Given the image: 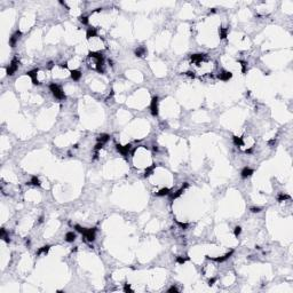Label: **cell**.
<instances>
[{"label": "cell", "instance_id": "cell-31", "mask_svg": "<svg viewBox=\"0 0 293 293\" xmlns=\"http://www.w3.org/2000/svg\"><path fill=\"white\" fill-rule=\"evenodd\" d=\"M251 211H252L253 213H259V212H260V207H252Z\"/></svg>", "mask_w": 293, "mask_h": 293}, {"label": "cell", "instance_id": "cell-23", "mask_svg": "<svg viewBox=\"0 0 293 293\" xmlns=\"http://www.w3.org/2000/svg\"><path fill=\"white\" fill-rule=\"evenodd\" d=\"M144 53H145V49L143 47H141V48H139V49H136V51H135L136 56H142V55H143Z\"/></svg>", "mask_w": 293, "mask_h": 293}, {"label": "cell", "instance_id": "cell-20", "mask_svg": "<svg viewBox=\"0 0 293 293\" xmlns=\"http://www.w3.org/2000/svg\"><path fill=\"white\" fill-rule=\"evenodd\" d=\"M234 143H235L236 145H238V147L243 145V140H242V137H238V136H234Z\"/></svg>", "mask_w": 293, "mask_h": 293}, {"label": "cell", "instance_id": "cell-6", "mask_svg": "<svg viewBox=\"0 0 293 293\" xmlns=\"http://www.w3.org/2000/svg\"><path fill=\"white\" fill-rule=\"evenodd\" d=\"M29 77H31V79H32V82L35 84V85H38L39 84V81H38V79H37V75H38V69H33V70H31V71H29L28 73H26Z\"/></svg>", "mask_w": 293, "mask_h": 293}, {"label": "cell", "instance_id": "cell-26", "mask_svg": "<svg viewBox=\"0 0 293 293\" xmlns=\"http://www.w3.org/2000/svg\"><path fill=\"white\" fill-rule=\"evenodd\" d=\"M80 22H81L82 24H87V23H88V17H87V16H81V17H80Z\"/></svg>", "mask_w": 293, "mask_h": 293}, {"label": "cell", "instance_id": "cell-25", "mask_svg": "<svg viewBox=\"0 0 293 293\" xmlns=\"http://www.w3.org/2000/svg\"><path fill=\"white\" fill-rule=\"evenodd\" d=\"M291 197L289 195H280L279 197H278V200L279 202H282V200H285V199H290Z\"/></svg>", "mask_w": 293, "mask_h": 293}, {"label": "cell", "instance_id": "cell-5", "mask_svg": "<svg viewBox=\"0 0 293 293\" xmlns=\"http://www.w3.org/2000/svg\"><path fill=\"white\" fill-rule=\"evenodd\" d=\"M131 149V144H126V145H120L118 144L117 145V150L123 155V156H127L128 155V151Z\"/></svg>", "mask_w": 293, "mask_h": 293}, {"label": "cell", "instance_id": "cell-13", "mask_svg": "<svg viewBox=\"0 0 293 293\" xmlns=\"http://www.w3.org/2000/svg\"><path fill=\"white\" fill-rule=\"evenodd\" d=\"M75 239H76V234H73L72 231L66 233V235H65V240H66V242L71 243V242H73Z\"/></svg>", "mask_w": 293, "mask_h": 293}, {"label": "cell", "instance_id": "cell-24", "mask_svg": "<svg viewBox=\"0 0 293 293\" xmlns=\"http://www.w3.org/2000/svg\"><path fill=\"white\" fill-rule=\"evenodd\" d=\"M240 233H242V228H240V227H236V228H235V231H234L235 236L238 237L240 235Z\"/></svg>", "mask_w": 293, "mask_h": 293}, {"label": "cell", "instance_id": "cell-32", "mask_svg": "<svg viewBox=\"0 0 293 293\" xmlns=\"http://www.w3.org/2000/svg\"><path fill=\"white\" fill-rule=\"evenodd\" d=\"M215 280H216V278H211V279L208 280V285L211 286V285H213V284L215 283Z\"/></svg>", "mask_w": 293, "mask_h": 293}, {"label": "cell", "instance_id": "cell-17", "mask_svg": "<svg viewBox=\"0 0 293 293\" xmlns=\"http://www.w3.org/2000/svg\"><path fill=\"white\" fill-rule=\"evenodd\" d=\"M219 33H220V37L222 39H224L226 37H227V33H228V30L224 28H220L219 29Z\"/></svg>", "mask_w": 293, "mask_h": 293}, {"label": "cell", "instance_id": "cell-11", "mask_svg": "<svg viewBox=\"0 0 293 293\" xmlns=\"http://www.w3.org/2000/svg\"><path fill=\"white\" fill-rule=\"evenodd\" d=\"M203 59H204L203 54H194V55H191V61L195 62V63H200L203 61Z\"/></svg>", "mask_w": 293, "mask_h": 293}, {"label": "cell", "instance_id": "cell-28", "mask_svg": "<svg viewBox=\"0 0 293 293\" xmlns=\"http://www.w3.org/2000/svg\"><path fill=\"white\" fill-rule=\"evenodd\" d=\"M124 291H125V292H128V291H129V292H133V290L131 289V286H129V284H126V285H125V287H124Z\"/></svg>", "mask_w": 293, "mask_h": 293}, {"label": "cell", "instance_id": "cell-34", "mask_svg": "<svg viewBox=\"0 0 293 293\" xmlns=\"http://www.w3.org/2000/svg\"><path fill=\"white\" fill-rule=\"evenodd\" d=\"M186 75L187 76H189V77H191V78H195V75H194V72H191V71H188Z\"/></svg>", "mask_w": 293, "mask_h": 293}, {"label": "cell", "instance_id": "cell-30", "mask_svg": "<svg viewBox=\"0 0 293 293\" xmlns=\"http://www.w3.org/2000/svg\"><path fill=\"white\" fill-rule=\"evenodd\" d=\"M177 224H179L180 227L182 228V229H187L188 228V223H182V222H177Z\"/></svg>", "mask_w": 293, "mask_h": 293}, {"label": "cell", "instance_id": "cell-12", "mask_svg": "<svg viewBox=\"0 0 293 293\" xmlns=\"http://www.w3.org/2000/svg\"><path fill=\"white\" fill-rule=\"evenodd\" d=\"M253 174V170H251V168H249V167H245L244 170L242 171V177L243 179H246V177L251 176Z\"/></svg>", "mask_w": 293, "mask_h": 293}, {"label": "cell", "instance_id": "cell-27", "mask_svg": "<svg viewBox=\"0 0 293 293\" xmlns=\"http://www.w3.org/2000/svg\"><path fill=\"white\" fill-rule=\"evenodd\" d=\"M186 260H187V259L182 258V256H177V258H176V262H177V263H181V265H183V263L186 262Z\"/></svg>", "mask_w": 293, "mask_h": 293}, {"label": "cell", "instance_id": "cell-29", "mask_svg": "<svg viewBox=\"0 0 293 293\" xmlns=\"http://www.w3.org/2000/svg\"><path fill=\"white\" fill-rule=\"evenodd\" d=\"M240 63H242V71L243 72H246V62L240 61Z\"/></svg>", "mask_w": 293, "mask_h": 293}, {"label": "cell", "instance_id": "cell-19", "mask_svg": "<svg viewBox=\"0 0 293 293\" xmlns=\"http://www.w3.org/2000/svg\"><path fill=\"white\" fill-rule=\"evenodd\" d=\"M168 194H170V189L168 188H163L161 190H159L157 192L158 196H165V195H168Z\"/></svg>", "mask_w": 293, "mask_h": 293}, {"label": "cell", "instance_id": "cell-3", "mask_svg": "<svg viewBox=\"0 0 293 293\" xmlns=\"http://www.w3.org/2000/svg\"><path fill=\"white\" fill-rule=\"evenodd\" d=\"M19 64H20V61L16 59V57H14L13 61H12V63L9 64V66L7 68V75H9V76H13L14 73H15V71L17 69H19Z\"/></svg>", "mask_w": 293, "mask_h": 293}, {"label": "cell", "instance_id": "cell-14", "mask_svg": "<svg viewBox=\"0 0 293 293\" xmlns=\"http://www.w3.org/2000/svg\"><path fill=\"white\" fill-rule=\"evenodd\" d=\"M86 36H87V38H88V39L94 38V37H96V30H95L94 28H89L88 30H87V33H86Z\"/></svg>", "mask_w": 293, "mask_h": 293}, {"label": "cell", "instance_id": "cell-33", "mask_svg": "<svg viewBox=\"0 0 293 293\" xmlns=\"http://www.w3.org/2000/svg\"><path fill=\"white\" fill-rule=\"evenodd\" d=\"M168 292H179V290H177L175 286H172L170 290H168Z\"/></svg>", "mask_w": 293, "mask_h": 293}, {"label": "cell", "instance_id": "cell-21", "mask_svg": "<svg viewBox=\"0 0 293 293\" xmlns=\"http://www.w3.org/2000/svg\"><path fill=\"white\" fill-rule=\"evenodd\" d=\"M48 250H49V246H48V245L42 246L41 249H39V250H38V254L40 255V254H42V253H44V254H46V253L48 252Z\"/></svg>", "mask_w": 293, "mask_h": 293}, {"label": "cell", "instance_id": "cell-7", "mask_svg": "<svg viewBox=\"0 0 293 293\" xmlns=\"http://www.w3.org/2000/svg\"><path fill=\"white\" fill-rule=\"evenodd\" d=\"M21 31H16L15 33H14L12 37H10V40H9V44H10V46L12 47H15V45H16V42H17V40L20 39V37H21Z\"/></svg>", "mask_w": 293, "mask_h": 293}, {"label": "cell", "instance_id": "cell-2", "mask_svg": "<svg viewBox=\"0 0 293 293\" xmlns=\"http://www.w3.org/2000/svg\"><path fill=\"white\" fill-rule=\"evenodd\" d=\"M49 89L52 91L53 95L57 98V100H65V94H64L63 89L61 88L59 85H56V84H52V85L49 86Z\"/></svg>", "mask_w": 293, "mask_h": 293}, {"label": "cell", "instance_id": "cell-18", "mask_svg": "<svg viewBox=\"0 0 293 293\" xmlns=\"http://www.w3.org/2000/svg\"><path fill=\"white\" fill-rule=\"evenodd\" d=\"M29 184H33V186H40V181L37 176H32L31 181L29 182Z\"/></svg>", "mask_w": 293, "mask_h": 293}, {"label": "cell", "instance_id": "cell-16", "mask_svg": "<svg viewBox=\"0 0 293 293\" xmlns=\"http://www.w3.org/2000/svg\"><path fill=\"white\" fill-rule=\"evenodd\" d=\"M109 137L110 136L108 135V134H101V135L98 137V142H100V143H105V142H108V140H109Z\"/></svg>", "mask_w": 293, "mask_h": 293}, {"label": "cell", "instance_id": "cell-15", "mask_svg": "<svg viewBox=\"0 0 293 293\" xmlns=\"http://www.w3.org/2000/svg\"><path fill=\"white\" fill-rule=\"evenodd\" d=\"M80 77H81V72H80V71H78V70L71 71V78H72L73 80H79Z\"/></svg>", "mask_w": 293, "mask_h": 293}, {"label": "cell", "instance_id": "cell-9", "mask_svg": "<svg viewBox=\"0 0 293 293\" xmlns=\"http://www.w3.org/2000/svg\"><path fill=\"white\" fill-rule=\"evenodd\" d=\"M233 253H234V251H230L229 253L224 254L223 256H220V258H212V260H213V261H216V262H223V261H226L227 259H229Z\"/></svg>", "mask_w": 293, "mask_h": 293}, {"label": "cell", "instance_id": "cell-4", "mask_svg": "<svg viewBox=\"0 0 293 293\" xmlns=\"http://www.w3.org/2000/svg\"><path fill=\"white\" fill-rule=\"evenodd\" d=\"M150 110H151L152 116H157L158 115V98L157 96L152 98L151 104H150Z\"/></svg>", "mask_w": 293, "mask_h": 293}, {"label": "cell", "instance_id": "cell-22", "mask_svg": "<svg viewBox=\"0 0 293 293\" xmlns=\"http://www.w3.org/2000/svg\"><path fill=\"white\" fill-rule=\"evenodd\" d=\"M154 170H155V165L154 166H151V167H148L147 170H145V176H149V175H151L152 174V172H154Z\"/></svg>", "mask_w": 293, "mask_h": 293}, {"label": "cell", "instance_id": "cell-1", "mask_svg": "<svg viewBox=\"0 0 293 293\" xmlns=\"http://www.w3.org/2000/svg\"><path fill=\"white\" fill-rule=\"evenodd\" d=\"M75 228H76L77 231L81 233L82 235L85 236V238L87 240H89V242H93V240L95 239V233H96V230H95V229H85V228H81L80 226H78V224H77Z\"/></svg>", "mask_w": 293, "mask_h": 293}, {"label": "cell", "instance_id": "cell-8", "mask_svg": "<svg viewBox=\"0 0 293 293\" xmlns=\"http://www.w3.org/2000/svg\"><path fill=\"white\" fill-rule=\"evenodd\" d=\"M188 187H189V184H188V183L186 182V183H184V184L182 186V188H181V189L177 190V191L175 192V194H172V195H171V199L173 200V199H175V198H177V197H180V196H181V195L183 194V192H184V189H186V188H188Z\"/></svg>", "mask_w": 293, "mask_h": 293}, {"label": "cell", "instance_id": "cell-10", "mask_svg": "<svg viewBox=\"0 0 293 293\" xmlns=\"http://www.w3.org/2000/svg\"><path fill=\"white\" fill-rule=\"evenodd\" d=\"M231 77H233V73L228 72V71H223V72H221L220 75H219V78H220L221 80H223V81H227V80H229Z\"/></svg>", "mask_w": 293, "mask_h": 293}]
</instances>
